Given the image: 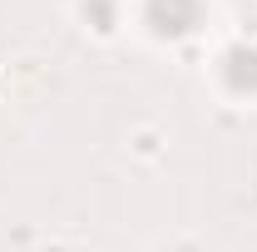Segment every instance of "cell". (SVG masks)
Segmentation results:
<instances>
[{
    "mask_svg": "<svg viewBox=\"0 0 257 252\" xmlns=\"http://www.w3.org/2000/svg\"><path fill=\"white\" fill-rule=\"evenodd\" d=\"M144 25L159 40H183L203 25V0H144Z\"/></svg>",
    "mask_w": 257,
    "mask_h": 252,
    "instance_id": "obj_1",
    "label": "cell"
},
{
    "mask_svg": "<svg viewBox=\"0 0 257 252\" xmlns=\"http://www.w3.org/2000/svg\"><path fill=\"white\" fill-rule=\"evenodd\" d=\"M223 84L232 94H257V45H232L223 55Z\"/></svg>",
    "mask_w": 257,
    "mask_h": 252,
    "instance_id": "obj_2",
    "label": "cell"
},
{
    "mask_svg": "<svg viewBox=\"0 0 257 252\" xmlns=\"http://www.w3.org/2000/svg\"><path fill=\"white\" fill-rule=\"evenodd\" d=\"M84 10H89V15L99 20V30H109V25H114V5H109V0H89Z\"/></svg>",
    "mask_w": 257,
    "mask_h": 252,
    "instance_id": "obj_3",
    "label": "cell"
}]
</instances>
